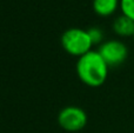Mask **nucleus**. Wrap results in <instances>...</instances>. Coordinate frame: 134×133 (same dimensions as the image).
I'll use <instances>...</instances> for the list:
<instances>
[{
  "label": "nucleus",
  "mask_w": 134,
  "mask_h": 133,
  "mask_svg": "<svg viewBox=\"0 0 134 133\" xmlns=\"http://www.w3.org/2000/svg\"><path fill=\"white\" fill-rule=\"evenodd\" d=\"M93 11L100 16H109L120 7V0H93Z\"/></svg>",
  "instance_id": "6"
},
{
  "label": "nucleus",
  "mask_w": 134,
  "mask_h": 133,
  "mask_svg": "<svg viewBox=\"0 0 134 133\" xmlns=\"http://www.w3.org/2000/svg\"><path fill=\"white\" fill-rule=\"evenodd\" d=\"M58 123L67 132H78L87 124V114L78 106H67L58 115Z\"/></svg>",
  "instance_id": "3"
},
{
  "label": "nucleus",
  "mask_w": 134,
  "mask_h": 133,
  "mask_svg": "<svg viewBox=\"0 0 134 133\" xmlns=\"http://www.w3.org/2000/svg\"><path fill=\"white\" fill-rule=\"evenodd\" d=\"M133 39H134V35H133Z\"/></svg>",
  "instance_id": "9"
},
{
  "label": "nucleus",
  "mask_w": 134,
  "mask_h": 133,
  "mask_svg": "<svg viewBox=\"0 0 134 133\" xmlns=\"http://www.w3.org/2000/svg\"><path fill=\"white\" fill-rule=\"evenodd\" d=\"M88 33H90V37L93 41V45H97V44H100L104 39V33L102 31L100 30L99 27H92L90 30H87Z\"/></svg>",
  "instance_id": "8"
},
{
  "label": "nucleus",
  "mask_w": 134,
  "mask_h": 133,
  "mask_svg": "<svg viewBox=\"0 0 134 133\" xmlns=\"http://www.w3.org/2000/svg\"><path fill=\"white\" fill-rule=\"evenodd\" d=\"M61 46L68 54L80 58L87 52L92 51L93 41L88 31L73 27L68 28L61 35Z\"/></svg>",
  "instance_id": "2"
},
{
  "label": "nucleus",
  "mask_w": 134,
  "mask_h": 133,
  "mask_svg": "<svg viewBox=\"0 0 134 133\" xmlns=\"http://www.w3.org/2000/svg\"><path fill=\"white\" fill-rule=\"evenodd\" d=\"M121 13L134 21V0H120Z\"/></svg>",
  "instance_id": "7"
},
{
  "label": "nucleus",
  "mask_w": 134,
  "mask_h": 133,
  "mask_svg": "<svg viewBox=\"0 0 134 133\" xmlns=\"http://www.w3.org/2000/svg\"><path fill=\"white\" fill-rule=\"evenodd\" d=\"M75 68L79 79L83 84L90 87H99L106 81L109 66L98 49H92L78 58Z\"/></svg>",
  "instance_id": "1"
},
{
  "label": "nucleus",
  "mask_w": 134,
  "mask_h": 133,
  "mask_svg": "<svg viewBox=\"0 0 134 133\" xmlns=\"http://www.w3.org/2000/svg\"><path fill=\"white\" fill-rule=\"evenodd\" d=\"M98 52L101 54V57L109 67L121 65L128 57L127 46L122 41L115 39L102 42L98 48Z\"/></svg>",
  "instance_id": "4"
},
{
  "label": "nucleus",
  "mask_w": 134,
  "mask_h": 133,
  "mask_svg": "<svg viewBox=\"0 0 134 133\" xmlns=\"http://www.w3.org/2000/svg\"><path fill=\"white\" fill-rule=\"evenodd\" d=\"M113 31L116 35L122 38L133 37L134 35V21L121 14L113 21Z\"/></svg>",
  "instance_id": "5"
}]
</instances>
